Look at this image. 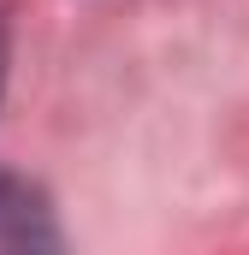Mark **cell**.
<instances>
[{
    "label": "cell",
    "mask_w": 249,
    "mask_h": 255,
    "mask_svg": "<svg viewBox=\"0 0 249 255\" xmlns=\"http://www.w3.org/2000/svg\"><path fill=\"white\" fill-rule=\"evenodd\" d=\"M12 226H30V196L18 178L0 172V232H12Z\"/></svg>",
    "instance_id": "obj_1"
},
{
    "label": "cell",
    "mask_w": 249,
    "mask_h": 255,
    "mask_svg": "<svg viewBox=\"0 0 249 255\" xmlns=\"http://www.w3.org/2000/svg\"><path fill=\"white\" fill-rule=\"evenodd\" d=\"M12 255H54V244H42V238H24Z\"/></svg>",
    "instance_id": "obj_2"
}]
</instances>
